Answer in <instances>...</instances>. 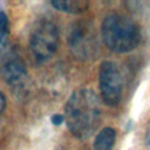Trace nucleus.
Masks as SVG:
<instances>
[{
  "label": "nucleus",
  "mask_w": 150,
  "mask_h": 150,
  "mask_svg": "<svg viewBox=\"0 0 150 150\" xmlns=\"http://www.w3.org/2000/svg\"><path fill=\"white\" fill-rule=\"evenodd\" d=\"M63 117L75 137H89L96 130L101 118L98 97L90 89L75 90L64 105Z\"/></svg>",
  "instance_id": "f257e3e1"
},
{
  "label": "nucleus",
  "mask_w": 150,
  "mask_h": 150,
  "mask_svg": "<svg viewBox=\"0 0 150 150\" xmlns=\"http://www.w3.org/2000/svg\"><path fill=\"white\" fill-rule=\"evenodd\" d=\"M101 35L104 45L115 53H129L139 42V29L125 15L109 14L101 23Z\"/></svg>",
  "instance_id": "f03ea898"
},
{
  "label": "nucleus",
  "mask_w": 150,
  "mask_h": 150,
  "mask_svg": "<svg viewBox=\"0 0 150 150\" xmlns=\"http://www.w3.org/2000/svg\"><path fill=\"white\" fill-rule=\"evenodd\" d=\"M59 40V29L54 22L48 20L38 22L29 38V48L36 62L48 61L55 54Z\"/></svg>",
  "instance_id": "7ed1b4c3"
},
{
  "label": "nucleus",
  "mask_w": 150,
  "mask_h": 150,
  "mask_svg": "<svg viewBox=\"0 0 150 150\" xmlns=\"http://www.w3.org/2000/svg\"><path fill=\"white\" fill-rule=\"evenodd\" d=\"M98 86L103 102L108 105H117L122 97L123 82L117 64L112 61H103L98 70Z\"/></svg>",
  "instance_id": "20e7f679"
},
{
  "label": "nucleus",
  "mask_w": 150,
  "mask_h": 150,
  "mask_svg": "<svg viewBox=\"0 0 150 150\" xmlns=\"http://www.w3.org/2000/svg\"><path fill=\"white\" fill-rule=\"evenodd\" d=\"M68 43L74 57H90L95 49V36L93 35L91 27L86 22L74 23L69 33Z\"/></svg>",
  "instance_id": "39448f33"
},
{
  "label": "nucleus",
  "mask_w": 150,
  "mask_h": 150,
  "mask_svg": "<svg viewBox=\"0 0 150 150\" xmlns=\"http://www.w3.org/2000/svg\"><path fill=\"white\" fill-rule=\"evenodd\" d=\"M0 73L4 80L11 84L19 87L27 77L25 62L15 50L7 52L0 61Z\"/></svg>",
  "instance_id": "423d86ee"
},
{
  "label": "nucleus",
  "mask_w": 150,
  "mask_h": 150,
  "mask_svg": "<svg viewBox=\"0 0 150 150\" xmlns=\"http://www.w3.org/2000/svg\"><path fill=\"white\" fill-rule=\"evenodd\" d=\"M50 5L60 12L69 14H80L87 11L89 2L87 0H54L50 1Z\"/></svg>",
  "instance_id": "0eeeda50"
},
{
  "label": "nucleus",
  "mask_w": 150,
  "mask_h": 150,
  "mask_svg": "<svg viewBox=\"0 0 150 150\" xmlns=\"http://www.w3.org/2000/svg\"><path fill=\"white\" fill-rule=\"evenodd\" d=\"M116 139L115 129L107 127L103 128L94 139V150H111Z\"/></svg>",
  "instance_id": "6e6552de"
},
{
  "label": "nucleus",
  "mask_w": 150,
  "mask_h": 150,
  "mask_svg": "<svg viewBox=\"0 0 150 150\" xmlns=\"http://www.w3.org/2000/svg\"><path fill=\"white\" fill-rule=\"evenodd\" d=\"M9 22L5 12H0V52H2L8 42Z\"/></svg>",
  "instance_id": "1a4fd4ad"
},
{
  "label": "nucleus",
  "mask_w": 150,
  "mask_h": 150,
  "mask_svg": "<svg viewBox=\"0 0 150 150\" xmlns=\"http://www.w3.org/2000/svg\"><path fill=\"white\" fill-rule=\"evenodd\" d=\"M63 122H64V117H63V115L55 114V115L52 116V123H53L54 125H60V124L63 123Z\"/></svg>",
  "instance_id": "9d476101"
},
{
  "label": "nucleus",
  "mask_w": 150,
  "mask_h": 150,
  "mask_svg": "<svg viewBox=\"0 0 150 150\" xmlns=\"http://www.w3.org/2000/svg\"><path fill=\"white\" fill-rule=\"evenodd\" d=\"M6 97H5V95L0 91V116L4 114V111H5V109H6Z\"/></svg>",
  "instance_id": "9b49d317"
},
{
  "label": "nucleus",
  "mask_w": 150,
  "mask_h": 150,
  "mask_svg": "<svg viewBox=\"0 0 150 150\" xmlns=\"http://www.w3.org/2000/svg\"><path fill=\"white\" fill-rule=\"evenodd\" d=\"M145 144H146L148 149L150 150V122L148 123V127L145 130Z\"/></svg>",
  "instance_id": "f8f14e48"
}]
</instances>
